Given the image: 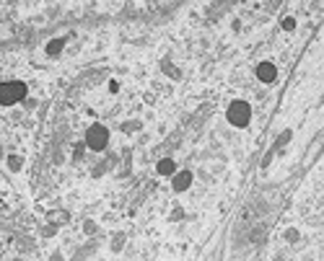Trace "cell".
Wrapping results in <instances>:
<instances>
[{"label":"cell","instance_id":"cell-19","mask_svg":"<svg viewBox=\"0 0 324 261\" xmlns=\"http://www.w3.org/2000/svg\"><path fill=\"white\" fill-rule=\"evenodd\" d=\"M184 218V210H182V207H176V210L172 212V220H182Z\"/></svg>","mask_w":324,"mask_h":261},{"label":"cell","instance_id":"cell-7","mask_svg":"<svg viewBox=\"0 0 324 261\" xmlns=\"http://www.w3.org/2000/svg\"><path fill=\"white\" fill-rule=\"evenodd\" d=\"M156 171H158L161 176H174L176 174V160L174 158H161L158 166H156Z\"/></svg>","mask_w":324,"mask_h":261},{"label":"cell","instance_id":"cell-14","mask_svg":"<svg viewBox=\"0 0 324 261\" xmlns=\"http://www.w3.org/2000/svg\"><path fill=\"white\" fill-rule=\"evenodd\" d=\"M280 26H283L285 31H293L296 29V19H293V16H285V19L280 21Z\"/></svg>","mask_w":324,"mask_h":261},{"label":"cell","instance_id":"cell-13","mask_svg":"<svg viewBox=\"0 0 324 261\" xmlns=\"http://www.w3.org/2000/svg\"><path fill=\"white\" fill-rule=\"evenodd\" d=\"M299 238H301V233L296 230V228H288V230H285V240H288V243H296Z\"/></svg>","mask_w":324,"mask_h":261},{"label":"cell","instance_id":"cell-20","mask_svg":"<svg viewBox=\"0 0 324 261\" xmlns=\"http://www.w3.org/2000/svg\"><path fill=\"white\" fill-rule=\"evenodd\" d=\"M50 261H62V254H60V251H55V254L50 256Z\"/></svg>","mask_w":324,"mask_h":261},{"label":"cell","instance_id":"cell-17","mask_svg":"<svg viewBox=\"0 0 324 261\" xmlns=\"http://www.w3.org/2000/svg\"><path fill=\"white\" fill-rule=\"evenodd\" d=\"M122 130H125V132H138V130H140V122H125Z\"/></svg>","mask_w":324,"mask_h":261},{"label":"cell","instance_id":"cell-6","mask_svg":"<svg viewBox=\"0 0 324 261\" xmlns=\"http://www.w3.org/2000/svg\"><path fill=\"white\" fill-rule=\"evenodd\" d=\"M70 222V212L68 210H50L47 212V225H68Z\"/></svg>","mask_w":324,"mask_h":261},{"label":"cell","instance_id":"cell-16","mask_svg":"<svg viewBox=\"0 0 324 261\" xmlns=\"http://www.w3.org/2000/svg\"><path fill=\"white\" fill-rule=\"evenodd\" d=\"M288 140H291V130H285V132L280 134V137H277V142H275V148H277V150H280V148L285 145V142H288Z\"/></svg>","mask_w":324,"mask_h":261},{"label":"cell","instance_id":"cell-10","mask_svg":"<svg viewBox=\"0 0 324 261\" xmlns=\"http://www.w3.org/2000/svg\"><path fill=\"white\" fill-rule=\"evenodd\" d=\"M62 47H65V37H57V39H52V42L47 44V55H50V57H57L60 52H62Z\"/></svg>","mask_w":324,"mask_h":261},{"label":"cell","instance_id":"cell-9","mask_svg":"<svg viewBox=\"0 0 324 261\" xmlns=\"http://www.w3.org/2000/svg\"><path fill=\"white\" fill-rule=\"evenodd\" d=\"M265 238H267V228L265 225H254L251 233H249V240L251 243H265Z\"/></svg>","mask_w":324,"mask_h":261},{"label":"cell","instance_id":"cell-8","mask_svg":"<svg viewBox=\"0 0 324 261\" xmlns=\"http://www.w3.org/2000/svg\"><path fill=\"white\" fill-rule=\"evenodd\" d=\"M161 70H164V73H166L169 78H174V80H176V78H182V73H179V67H176V65H174V62L169 60V57H166V60H161Z\"/></svg>","mask_w":324,"mask_h":261},{"label":"cell","instance_id":"cell-11","mask_svg":"<svg viewBox=\"0 0 324 261\" xmlns=\"http://www.w3.org/2000/svg\"><path fill=\"white\" fill-rule=\"evenodd\" d=\"M5 163H8V168H11V171H21L24 158H21V155H8V158H5Z\"/></svg>","mask_w":324,"mask_h":261},{"label":"cell","instance_id":"cell-12","mask_svg":"<svg viewBox=\"0 0 324 261\" xmlns=\"http://www.w3.org/2000/svg\"><path fill=\"white\" fill-rule=\"evenodd\" d=\"M125 246V233H114L112 236V251H122Z\"/></svg>","mask_w":324,"mask_h":261},{"label":"cell","instance_id":"cell-4","mask_svg":"<svg viewBox=\"0 0 324 261\" xmlns=\"http://www.w3.org/2000/svg\"><path fill=\"white\" fill-rule=\"evenodd\" d=\"M275 78H277V67H275V62L273 60H262L257 65V80L259 83H275Z\"/></svg>","mask_w":324,"mask_h":261},{"label":"cell","instance_id":"cell-1","mask_svg":"<svg viewBox=\"0 0 324 261\" xmlns=\"http://www.w3.org/2000/svg\"><path fill=\"white\" fill-rule=\"evenodd\" d=\"M226 119L233 124V127H247L249 119H251V106L247 101H241V98H236V101L228 104V111H226Z\"/></svg>","mask_w":324,"mask_h":261},{"label":"cell","instance_id":"cell-3","mask_svg":"<svg viewBox=\"0 0 324 261\" xmlns=\"http://www.w3.org/2000/svg\"><path fill=\"white\" fill-rule=\"evenodd\" d=\"M86 145L91 150H104L109 145V130H106L104 124H91V127L86 130Z\"/></svg>","mask_w":324,"mask_h":261},{"label":"cell","instance_id":"cell-18","mask_svg":"<svg viewBox=\"0 0 324 261\" xmlns=\"http://www.w3.org/2000/svg\"><path fill=\"white\" fill-rule=\"evenodd\" d=\"M55 233H57L55 225H44V228H42V236H44V238H52Z\"/></svg>","mask_w":324,"mask_h":261},{"label":"cell","instance_id":"cell-2","mask_svg":"<svg viewBox=\"0 0 324 261\" xmlns=\"http://www.w3.org/2000/svg\"><path fill=\"white\" fill-rule=\"evenodd\" d=\"M26 98V86L21 83V80H5L3 88H0V101H3V106H13Z\"/></svg>","mask_w":324,"mask_h":261},{"label":"cell","instance_id":"cell-5","mask_svg":"<svg viewBox=\"0 0 324 261\" xmlns=\"http://www.w3.org/2000/svg\"><path fill=\"white\" fill-rule=\"evenodd\" d=\"M172 186H174V192H187L192 186V171H176L172 176Z\"/></svg>","mask_w":324,"mask_h":261},{"label":"cell","instance_id":"cell-15","mask_svg":"<svg viewBox=\"0 0 324 261\" xmlns=\"http://www.w3.org/2000/svg\"><path fill=\"white\" fill-rule=\"evenodd\" d=\"M96 228H99V225H96L94 220H86V222H83V233H86V236H94Z\"/></svg>","mask_w":324,"mask_h":261}]
</instances>
